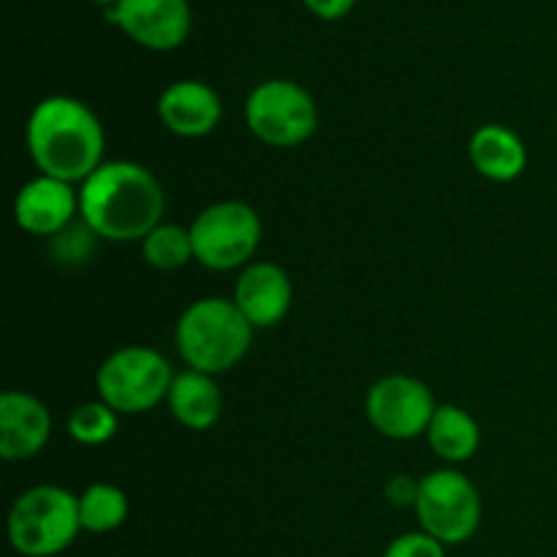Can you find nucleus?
Listing matches in <instances>:
<instances>
[{
    "label": "nucleus",
    "instance_id": "1",
    "mask_svg": "<svg viewBox=\"0 0 557 557\" xmlns=\"http://www.w3.org/2000/svg\"><path fill=\"white\" fill-rule=\"evenodd\" d=\"M166 196L147 166L103 161L79 185V215L96 237L109 243H141L163 223Z\"/></svg>",
    "mask_w": 557,
    "mask_h": 557
},
{
    "label": "nucleus",
    "instance_id": "2",
    "mask_svg": "<svg viewBox=\"0 0 557 557\" xmlns=\"http://www.w3.org/2000/svg\"><path fill=\"white\" fill-rule=\"evenodd\" d=\"M27 152L36 169L63 183H85L103 163L107 136L87 103L71 96H49L27 117Z\"/></svg>",
    "mask_w": 557,
    "mask_h": 557
},
{
    "label": "nucleus",
    "instance_id": "3",
    "mask_svg": "<svg viewBox=\"0 0 557 557\" xmlns=\"http://www.w3.org/2000/svg\"><path fill=\"white\" fill-rule=\"evenodd\" d=\"M253 332L234 299L205 297L183 310L174 326V346L188 370L223 375L248 357Z\"/></svg>",
    "mask_w": 557,
    "mask_h": 557
},
{
    "label": "nucleus",
    "instance_id": "4",
    "mask_svg": "<svg viewBox=\"0 0 557 557\" xmlns=\"http://www.w3.org/2000/svg\"><path fill=\"white\" fill-rule=\"evenodd\" d=\"M79 531V495L58 484L25 490L9 511V542L22 557L65 553Z\"/></svg>",
    "mask_w": 557,
    "mask_h": 557
},
{
    "label": "nucleus",
    "instance_id": "5",
    "mask_svg": "<svg viewBox=\"0 0 557 557\" xmlns=\"http://www.w3.org/2000/svg\"><path fill=\"white\" fill-rule=\"evenodd\" d=\"M174 370L161 351L150 346H125L109 354L96 373L98 400L120 417H139L166 403Z\"/></svg>",
    "mask_w": 557,
    "mask_h": 557
},
{
    "label": "nucleus",
    "instance_id": "6",
    "mask_svg": "<svg viewBox=\"0 0 557 557\" xmlns=\"http://www.w3.org/2000/svg\"><path fill=\"white\" fill-rule=\"evenodd\" d=\"M188 228L196 261L212 272L245 270L261 245L259 212L237 199L210 205Z\"/></svg>",
    "mask_w": 557,
    "mask_h": 557
},
{
    "label": "nucleus",
    "instance_id": "7",
    "mask_svg": "<svg viewBox=\"0 0 557 557\" xmlns=\"http://www.w3.org/2000/svg\"><path fill=\"white\" fill-rule=\"evenodd\" d=\"M245 123L264 145L288 150L299 147L319 128V107L302 85L292 79H267L245 101Z\"/></svg>",
    "mask_w": 557,
    "mask_h": 557
},
{
    "label": "nucleus",
    "instance_id": "8",
    "mask_svg": "<svg viewBox=\"0 0 557 557\" xmlns=\"http://www.w3.org/2000/svg\"><path fill=\"white\" fill-rule=\"evenodd\" d=\"M417 520L428 536L441 544H462L482 525V495L460 471H433L419 479Z\"/></svg>",
    "mask_w": 557,
    "mask_h": 557
},
{
    "label": "nucleus",
    "instance_id": "9",
    "mask_svg": "<svg viewBox=\"0 0 557 557\" xmlns=\"http://www.w3.org/2000/svg\"><path fill=\"white\" fill-rule=\"evenodd\" d=\"M438 408L433 392L413 375H386L364 397V413L375 433L392 441H411L428 433Z\"/></svg>",
    "mask_w": 557,
    "mask_h": 557
},
{
    "label": "nucleus",
    "instance_id": "10",
    "mask_svg": "<svg viewBox=\"0 0 557 557\" xmlns=\"http://www.w3.org/2000/svg\"><path fill=\"white\" fill-rule=\"evenodd\" d=\"M107 20L139 47L169 52L188 38L190 5L188 0H120L107 9Z\"/></svg>",
    "mask_w": 557,
    "mask_h": 557
},
{
    "label": "nucleus",
    "instance_id": "11",
    "mask_svg": "<svg viewBox=\"0 0 557 557\" xmlns=\"http://www.w3.org/2000/svg\"><path fill=\"white\" fill-rule=\"evenodd\" d=\"M232 299L253 330H272L292 310V277L275 261H250L239 270Z\"/></svg>",
    "mask_w": 557,
    "mask_h": 557
},
{
    "label": "nucleus",
    "instance_id": "12",
    "mask_svg": "<svg viewBox=\"0 0 557 557\" xmlns=\"http://www.w3.org/2000/svg\"><path fill=\"white\" fill-rule=\"evenodd\" d=\"M79 212V190L63 180L38 174L20 188L14 199V221L33 237H58Z\"/></svg>",
    "mask_w": 557,
    "mask_h": 557
},
{
    "label": "nucleus",
    "instance_id": "13",
    "mask_svg": "<svg viewBox=\"0 0 557 557\" xmlns=\"http://www.w3.org/2000/svg\"><path fill=\"white\" fill-rule=\"evenodd\" d=\"M52 438V413L27 392L0 395V457L5 462H22L44 451Z\"/></svg>",
    "mask_w": 557,
    "mask_h": 557
},
{
    "label": "nucleus",
    "instance_id": "14",
    "mask_svg": "<svg viewBox=\"0 0 557 557\" xmlns=\"http://www.w3.org/2000/svg\"><path fill=\"white\" fill-rule=\"evenodd\" d=\"M158 117L180 139L210 136L223 120V101L207 82L183 79L169 85L158 98Z\"/></svg>",
    "mask_w": 557,
    "mask_h": 557
},
{
    "label": "nucleus",
    "instance_id": "15",
    "mask_svg": "<svg viewBox=\"0 0 557 557\" xmlns=\"http://www.w3.org/2000/svg\"><path fill=\"white\" fill-rule=\"evenodd\" d=\"M468 158L482 177L493 183H515L528 166L525 141L506 125H482L468 141Z\"/></svg>",
    "mask_w": 557,
    "mask_h": 557
},
{
    "label": "nucleus",
    "instance_id": "16",
    "mask_svg": "<svg viewBox=\"0 0 557 557\" xmlns=\"http://www.w3.org/2000/svg\"><path fill=\"white\" fill-rule=\"evenodd\" d=\"M166 406L183 428L210 430L223 411V395L215 384V375L199 373V370L177 373L169 389Z\"/></svg>",
    "mask_w": 557,
    "mask_h": 557
},
{
    "label": "nucleus",
    "instance_id": "17",
    "mask_svg": "<svg viewBox=\"0 0 557 557\" xmlns=\"http://www.w3.org/2000/svg\"><path fill=\"white\" fill-rule=\"evenodd\" d=\"M424 435H428L430 449L451 466L471 460L482 444V430H479L476 419L462 411L460 406H451V403L435 408L433 422Z\"/></svg>",
    "mask_w": 557,
    "mask_h": 557
},
{
    "label": "nucleus",
    "instance_id": "18",
    "mask_svg": "<svg viewBox=\"0 0 557 557\" xmlns=\"http://www.w3.org/2000/svg\"><path fill=\"white\" fill-rule=\"evenodd\" d=\"M128 495L109 482H96L79 495V520L82 531L87 533H112L128 520Z\"/></svg>",
    "mask_w": 557,
    "mask_h": 557
},
{
    "label": "nucleus",
    "instance_id": "19",
    "mask_svg": "<svg viewBox=\"0 0 557 557\" xmlns=\"http://www.w3.org/2000/svg\"><path fill=\"white\" fill-rule=\"evenodd\" d=\"M141 256H145L147 264L161 272L183 270L185 264L196 261L190 228L161 223L141 239Z\"/></svg>",
    "mask_w": 557,
    "mask_h": 557
},
{
    "label": "nucleus",
    "instance_id": "20",
    "mask_svg": "<svg viewBox=\"0 0 557 557\" xmlns=\"http://www.w3.org/2000/svg\"><path fill=\"white\" fill-rule=\"evenodd\" d=\"M117 411L103 400L82 403L69 417V435L82 446H103L117 433Z\"/></svg>",
    "mask_w": 557,
    "mask_h": 557
},
{
    "label": "nucleus",
    "instance_id": "21",
    "mask_svg": "<svg viewBox=\"0 0 557 557\" xmlns=\"http://www.w3.org/2000/svg\"><path fill=\"white\" fill-rule=\"evenodd\" d=\"M384 557H446L444 544L438 539L428 536L424 531L403 533L386 547Z\"/></svg>",
    "mask_w": 557,
    "mask_h": 557
},
{
    "label": "nucleus",
    "instance_id": "22",
    "mask_svg": "<svg viewBox=\"0 0 557 557\" xmlns=\"http://www.w3.org/2000/svg\"><path fill=\"white\" fill-rule=\"evenodd\" d=\"M302 3L308 5L319 20L335 22V20H343V16L354 9L357 0H302Z\"/></svg>",
    "mask_w": 557,
    "mask_h": 557
},
{
    "label": "nucleus",
    "instance_id": "23",
    "mask_svg": "<svg viewBox=\"0 0 557 557\" xmlns=\"http://www.w3.org/2000/svg\"><path fill=\"white\" fill-rule=\"evenodd\" d=\"M417 490H419V482H408L406 476H397L395 482L389 484V500L397 506H413L417 504Z\"/></svg>",
    "mask_w": 557,
    "mask_h": 557
},
{
    "label": "nucleus",
    "instance_id": "24",
    "mask_svg": "<svg viewBox=\"0 0 557 557\" xmlns=\"http://www.w3.org/2000/svg\"><path fill=\"white\" fill-rule=\"evenodd\" d=\"M96 3L107 5V9H114V5H117V3H120V0H96Z\"/></svg>",
    "mask_w": 557,
    "mask_h": 557
}]
</instances>
